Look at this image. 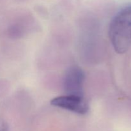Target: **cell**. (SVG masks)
<instances>
[{"mask_svg":"<svg viewBox=\"0 0 131 131\" xmlns=\"http://www.w3.org/2000/svg\"><path fill=\"white\" fill-rule=\"evenodd\" d=\"M85 74L78 66L70 67L65 72L63 86L65 95L84 97Z\"/></svg>","mask_w":131,"mask_h":131,"instance_id":"cell-2","label":"cell"},{"mask_svg":"<svg viewBox=\"0 0 131 131\" xmlns=\"http://www.w3.org/2000/svg\"><path fill=\"white\" fill-rule=\"evenodd\" d=\"M109 37L116 52L122 54L127 52L131 46V5L120 9L113 18Z\"/></svg>","mask_w":131,"mask_h":131,"instance_id":"cell-1","label":"cell"},{"mask_svg":"<svg viewBox=\"0 0 131 131\" xmlns=\"http://www.w3.org/2000/svg\"><path fill=\"white\" fill-rule=\"evenodd\" d=\"M51 104L79 115H84L89 110L88 102L84 97L65 95L55 97L51 101Z\"/></svg>","mask_w":131,"mask_h":131,"instance_id":"cell-3","label":"cell"},{"mask_svg":"<svg viewBox=\"0 0 131 131\" xmlns=\"http://www.w3.org/2000/svg\"><path fill=\"white\" fill-rule=\"evenodd\" d=\"M0 131H8V127L5 120L0 118Z\"/></svg>","mask_w":131,"mask_h":131,"instance_id":"cell-4","label":"cell"}]
</instances>
